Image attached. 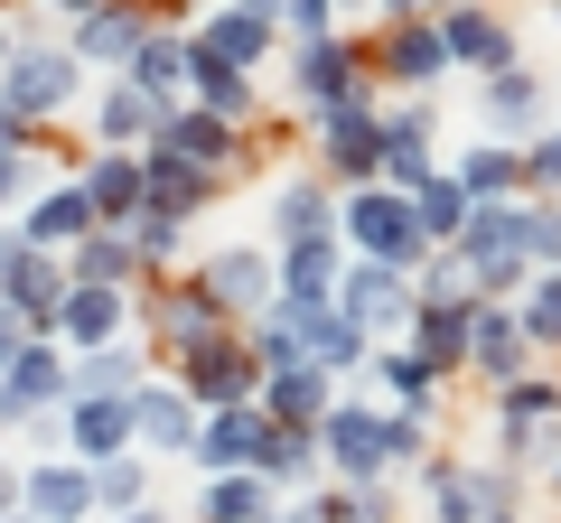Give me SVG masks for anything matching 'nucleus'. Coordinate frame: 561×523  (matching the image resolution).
Masks as SVG:
<instances>
[{
  "label": "nucleus",
  "instance_id": "obj_1",
  "mask_svg": "<svg viewBox=\"0 0 561 523\" xmlns=\"http://www.w3.org/2000/svg\"><path fill=\"white\" fill-rule=\"evenodd\" d=\"M319 449L337 467V486H383L393 467L421 458V421L412 411H365V403H337L319 421Z\"/></svg>",
  "mask_w": 561,
  "mask_h": 523
},
{
  "label": "nucleus",
  "instance_id": "obj_2",
  "mask_svg": "<svg viewBox=\"0 0 561 523\" xmlns=\"http://www.w3.org/2000/svg\"><path fill=\"white\" fill-rule=\"evenodd\" d=\"M337 234L356 243V262H402V271H421L431 262V243H421V224H412V197L402 187H346V206H337Z\"/></svg>",
  "mask_w": 561,
  "mask_h": 523
},
{
  "label": "nucleus",
  "instance_id": "obj_3",
  "mask_svg": "<svg viewBox=\"0 0 561 523\" xmlns=\"http://www.w3.org/2000/svg\"><path fill=\"white\" fill-rule=\"evenodd\" d=\"M179 383H187V403L197 411H234V403H262V356L243 327H225V337L187 346L179 356Z\"/></svg>",
  "mask_w": 561,
  "mask_h": 523
},
{
  "label": "nucleus",
  "instance_id": "obj_4",
  "mask_svg": "<svg viewBox=\"0 0 561 523\" xmlns=\"http://www.w3.org/2000/svg\"><path fill=\"white\" fill-rule=\"evenodd\" d=\"M76 75H84V57L76 47H10V57H0V103H10V113L20 121H57L66 103H76Z\"/></svg>",
  "mask_w": 561,
  "mask_h": 523
},
{
  "label": "nucleus",
  "instance_id": "obj_5",
  "mask_svg": "<svg viewBox=\"0 0 561 523\" xmlns=\"http://www.w3.org/2000/svg\"><path fill=\"white\" fill-rule=\"evenodd\" d=\"M187 281H197L206 300L225 309V318H243V327H253L262 309L280 300V253H262V243H225V253H206L197 271H187Z\"/></svg>",
  "mask_w": 561,
  "mask_h": 523
},
{
  "label": "nucleus",
  "instance_id": "obj_6",
  "mask_svg": "<svg viewBox=\"0 0 561 523\" xmlns=\"http://www.w3.org/2000/svg\"><path fill=\"white\" fill-rule=\"evenodd\" d=\"M160 160H179V168H197V178H234V160H243V121H225V113H206V103H179V113L160 121Z\"/></svg>",
  "mask_w": 561,
  "mask_h": 523
},
{
  "label": "nucleus",
  "instance_id": "obj_7",
  "mask_svg": "<svg viewBox=\"0 0 561 523\" xmlns=\"http://www.w3.org/2000/svg\"><path fill=\"white\" fill-rule=\"evenodd\" d=\"M272 440H280V421H272L262 403L206 411V430H197V449H187V467H197V477H234V467H262V458H272Z\"/></svg>",
  "mask_w": 561,
  "mask_h": 523
},
{
  "label": "nucleus",
  "instance_id": "obj_8",
  "mask_svg": "<svg viewBox=\"0 0 561 523\" xmlns=\"http://www.w3.org/2000/svg\"><path fill=\"white\" fill-rule=\"evenodd\" d=\"M290 94H300L309 121H328V113H346V103H365V47H346V38H309L300 66H290Z\"/></svg>",
  "mask_w": 561,
  "mask_h": 523
},
{
  "label": "nucleus",
  "instance_id": "obj_9",
  "mask_svg": "<svg viewBox=\"0 0 561 523\" xmlns=\"http://www.w3.org/2000/svg\"><path fill=\"white\" fill-rule=\"evenodd\" d=\"M337 309L365 327V337H383V327H402L421 309V271H402V262H346Z\"/></svg>",
  "mask_w": 561,
  "mask_h": 523
},
{
  "label": "nucleus",
  "instance_id": "obj_10",
  "mask_svg": "<svg viewBox=\"0 0 561 523\" xmlns=\"http://www.w3.org/2000/svg\"><path fill=\"white\" fill-rule=\"evenodd\" d=\"M496 440H505V458H542L561 440V383H542V374L496 383Z\"/></svg>",
  "mask_w": 561,
  "mask_h": 523
},
{
  "label": "nucleus",
  "instance_id": "obj_11",
  "mask_svg": "<svg viewBox=\"0 0 561 523\" xmlns=\"http://www.w3.org/2000/svg\"><path fill=\"white\" fill-rule=\"evenodd\" d=\"M57 403H76V364L47 337H28L20 356H10V374H0V421H38V411H57Z\"/></svg>",
  "mask_w": 561,
  "mask_h": 523
},
{
  "label": "nucleus",
  "instance_id": "obj_12",
  "mask_svg": "<svg viewBox=\"0 0 561 523\" xmlns=\"http://www.w3.org/2000/svg\"><path fill=\"white\" fill-rule=\"evenodd\" d=\"M280 10H290V0H225V10H206V20H197V47L253 75V66L272 57V38H280Z\"/></svg>",
  "mask_w": 561,
  "mask_h": 523
},
{
  "label": "nucleus",
  "instance_id": "obj_13",
  "mask_svg": "<svg viewBox=\"0 0 561 523\" xmlns=\"http://www.w3.org/2000/svg\"><path fill=\"white\" fill-rule=\"evenodd\" d=\"M66 290H76L66 253H38V243H20V253H10V318H20L28 337H57V318H66Z\"/></svg>",
  "mask_w": 561,
  "mask_h": 523
},
{
  "label": "nucleus",
  "instance_id": "obj_14",
  "mask_svg": "<svg viewBox=\"0 0 561 523\" xmlns=\"http://www.w3.org/2000/svg\"><path fill=\"white\" fill-rule=\"evenodd\" d=\"M319 160H328V178H346V187H375L383 178V113H375V94L319 121Z\"/></svg>",
  "mask_w": 561,
  "mask_h": 523
},
{
  "label": "nucleus",
  "instance_id": "obj_15",
  "mask_svg": "<svg viewBox=\"0 0 561 523\" xmlns=\"http://www.w3.org/2000/svg\"><path fill=\"white\" fill-rule=\"evenodd\" d=\"M262 411H272L280 430H319L328 411H337V374L328 364H262Z\"/></svg>",
  "mask_w": 561,
  "mask_h": 523
},
{
  "label": "nucleus",
  "instance_id": "obj_16",
  "mask_svg": "<svg viewBox=\"0 0 561 523\" xmlns=\"http://www.w3.org/2000/svg\"><path fill=\"white\" fill-rule=\"evenodd\" d=\"M449 38H440V20H383V38H375V75L383 84H440L449 75Z\"/></svg>",
  "mask_w": 561,
  "mask_h": 523
},
{
  "label": "nucleus",
  "instance_id": "obj_17",
  "mask_svg": "<svg viewBox=\"0 0 561 523\" xmlns=\"http://www.w3.org/2000/svg\"><path fill=\"white\" fill-rule=\"evenodd\" d=\"M66 440H76L84 467L131 458V449H140V411L131 403H103V393H76V403H66Z\"/></svg>",
  "mask_w": 561,
  "mask_h": 523
},
{
  "label": "nucleus",
  "instance_id": "obj_18",
  "mask_svg": "<svg viewBox=\"0 0 561 523\" xmlns=\"http://www.w3.org/2000/svg\"><path fill=\"white\" fill-rule=\"evenodd\" d=\"M131 411H140V449H150V458H187L197 430H206V411L187 403V383H140Z\"/></svg>",
  "mask_w": 561,
  "mask_h": 523
},
{
  "label": "nucleus",
  "instance_id": "obj_19",
  "mask_svg": "<svg viewBox=\"0 0 561 523\" xmlns=\"http://www.w3.org/2000/svg\"><path fill=\"white\" fill-rule=\"evenodd\" d=\"M140 47H150L140 0H103V10H84V20H76V57H84V66H113V75H131Z\"/></svg>",
  "mask_w": 561,
  "mask_h": 523
},
{
  "label": "nucleus",
  "instance_id": "obj_20",
  "mask_svg": "<svg viewBox=\"0 0 561 523\" xmlns=\"http://www.w3.org/2000/svg\"><path fill=\"white\" fill-rule=\"evenodd\" d=\"M84 197H94L103 224H131L150 206V150H94L84 160Z\"/></svg>",
  "mask_w": 561,
  "mask_h": 523
},
{
  "label": "nucleus",
  "instance_id": "obj_21",
  "mask_svg": "<svg viewBox=\"0 0 561 523\" xmlns=\"http://www.w3.org/2000/svg\"><path fill=\"white\" fill-rule=\"evenodd\" d=\"M103 496H94V467L76 458H38L28 467V523H94Z\"/></svg>",
  "mask_w": 561,
  "mask_h": 523
},
{
  "label": "nucleus",
  "instance_id": "obj_22",
  "mask_svg": "<svg viewBox=\"0 0 561 523\" xmlns=\"http://www.w3.org/2000/svg\"><path fill=\"white\" fill-rule=\"evenodd\" d=\"M94 224H103V216H94V197H84V178H66V187H47V197H28L20 243H38V253H76Z\"/></svg>",
  "mask_w": 561,
  "mask_h": 523
},
{
  "label": "nucleus",
  "instance_id": "obj_23",
  "mask_svg": "<svg viewBox=\"0 0 561 523\" xmlns=\"http://www.w3.org/2000/svg\"><path fill=\"white\" fill-rule=\"evenodd\" d=\"M160 121H169V113L140 94L131 75H113V84L94 94V141H103V150H150V141H160Z\"/></svg>",
  "mask_w": 561,
  "mask_h": 523
},
{
  "label": "nucleus",
  "instance_id": "obj_24",
  "mask_svg": "<svg viewBox=\"0 0 561 523\" xmlns=\"http://www.w3.org/2000/svg\"><path fill=\"white\" fill-rule=\"evenodd\" d=\"M440 38H449V57L478 66V75H505V66H515V28H505L496 10H478V0L440 10Z\"/></svg>",
  "mask_w": 561,
  "mask_h": 523
},
{
  "label": "nucleus",
  "instance_id": "obj_25",
  "mask_svg": "<svg viewBox=\"0 0 561 523\" xmlns=\"http://www.w3.org/2000/svg\"><path fill=\"white\" fill-rule=\"evenodd\" d=\"M524 356H534L524 318H515L505 300H478V337H468V374H486V383H515V374H524Z\"/></svg>",
  "mask_w": 561,
  "mask_h": 523
},
{
  "label": "nucleus",
  "instance_id": "obj_26",
  "mask_svg": "<svg viewBox=\"0 0 561 523\" xmlns=\"http://www.w3.org/2000/svg\"><path fill=\"white\" fill-rule=\"evenodd\" d=\"M280 290H290V300H337V290H346V243L337 234L280 243Z\"/></svg>",
  "mask_w": 561,
  "mask_h": 523
},
{
  "label": "nucleus",
  "instance_id": "obj_27",
  "mask_svg": "<svg viewBox=\"0 0 561 523\" xmlns=\"http://www.w3.org/2000/svg\"><path fill=\"white\" fill-rule=\"evenodd\" d=\"M187 66H197V38H187V28H150V47L131 57V84H140L150 103H160V113H179Z\"/></svg>",
  "mask_w": 561,
  "mask_h": 523
},
{
  "label": "nucleus",
  "instance_id": "obj_28",
  "mask_svg": "<svg viewBox=\"0 0 561 523\" xmlns=\"http://www.w3.org/2000/svg\"><path fill=\"white\" fill-rule=\"evenodd\" d=\"M468 337H478V300H421L412 309V346L440 364V374L468 364Z\"/></svg>",
  "mask_w": 561,
  "mask_h": 523
},
{
  "label": "nucleus",
  "instance_id": "obj_29",
  "mask_svg": "<svg viewBox=\"0 0 561 523\" xmlns=\"http://www.w3.org/2000/svg\"><path fill=\"white\" fill-rule=\"evenodd\" d=\"M122 318H131V300H122V290L76 281V290H66V318H57V337H76V346H122Z\"/></svg>",
  "mask_w": 561,
  "mask_h": 523
},
{
  "label": "nucleus",
  "instance_id": "obj_30",
  "mask_svg": "<svg viewBox=\"0 0 561 523\" xmlns=\"http://www.w3.org/2000/svg\"><path fill=\"white\" fill-rule=\"evenodd\" d=\"M225 327H234V318H225V309L206 300L197 281H179V290H160V346H169V356H187V346H206V337H225Z\"/></svg>",
  "mask_w": 561,
  "mask_h": 523
},
{
  "label": "nucleus",
  "instance_id": "obj_31",
  "mask_svg": "<svg viewBox=\"0 0 561 523\" xmlns=\"http://www.w3.org/2000/svg\"><path fill=\"white\" fill-rule=\"evenodd\" d=\"M187 38H197V28H187ZM187 103H206V113L243 121V113L262 103V84L243 75V66H225V57H206V47H197V66H187Z\"/></svg>",
  "mask_w": 561,
  "mask_h": 523
},
{
  "label": "nucleus",
  "instance_id": "obj_32",
  "mask_svg": "<svg viewBox=\"0 0 561 523\" xmlns=\"http://www.w3.org/2000/svg\"><path fill=\"white\" fill-rule=\"evenodd\" d=\"M140 383H150V364H140V346H84L76 356V393H103V403H131Z\"/></svg>",
  "mask_w": 561,
  "mask_h": 523
},
{
  "label": "nucleus",
  "instance_id": "obj_33",
  "mask_svg": "<svg viewBox=\"0 0 561 523\" xmlns=\"http://www.w3.org/2000/svg\"><path fill=\"white\" fill-rule=\"evenodd\" d=\"M66 271L76 281H103V290H131V271H140V243L122 234V224H94V234L66 253Z\"/></svg>",
  "mask_w": 561,
  "mask_h": 523
},
{
  "label": "nucleus",
  "instance_id": "obj_34",
  "mask_svg": "<svg viewBox=\"0 0 561 523\" xmlns=\"http://www.w3.org/2000/svg\"><path fill=\"white\" fill-rule=\"evenodd\" d=\"M197 514H206V523H262V514H272V477H262V467H234V477H206Z\"/></svg>",
  "mask_w": 561,
  "mask_h": 523
},
{
  "label": "nucleus",
  "instance_id": "obj_35",
  "mask_svg": "<svg viewBox=\"0 0 561 523\" xmlns=\"http://www.w3.org/2000/svg\"><path fill=\"white\" fill-rule=\"evenodd\" d=\"M272 234L280 243H300V234H337V197H328L319 178H290L272 197Z\"/></svg>",
  "mask_w": 561,
  "mask_h": 523
},
{
  "label": "nucleus",
  "instance_id": "obj_36",
  "mask_svg": "<svg viewBox=\"0 0 561 523\" xmlns=\"http://www.w3.org/2000/svg\"><path fill=\"white\" fill-rule=\"evenodd\" d=\"M468 206H478V197H468L459 178H431V187L412 197V224H421V243H431V253H449V243L468 234Z\"/></svg>",
  "mask_w": 561,
  "mask_h": 523
},
{
  "label": "nucleus",
  "instance_id": "obj_37",
  "mask_svg": "<svg viewBox=\"0 0 561 523\" xmlns=\"http://www.w3.org/2000/svg\"><path fill=\"white\" fill-rule=\"evenodd\" d=\"M449 178H459L468 197H534V187H524V150H505V141H478Z\"/></svg>",
  "mask_w": 561,
  "mask_h": 523
},
{
  "label": "nucleus",
  "instance_id": "obj_38",
  "mask_svg": "<svg viewBox=\"0 0 561 523\" xmlns=\"http://www.w3.org/2000/svg\"><path fill=\"white\" fill-rule=\"evenodd\" d=\"M375 383H383V393H393L402 411H412V421H421V411H431V403H440V364L421 356V346H412V356H375Z\"/></svg>",
  "mask_w": 561,
  "mask_h": 523
},
{
  "label": "nucleus",
  "instance_id": "obj_39",
  "mask_svg": "<svg viewBox=\"0 0 561 523\" xmlns=\"http://www.w3.org/2000/svg\"><path fill=\"white\" fill-rule=\"evenodd\" d=\"M478 103H486V131H524V121L542 113V84L524 75V66H505V75L478 84Z\"/></svg>",
  "mask_w": 561,
  "mask_h": 523
},
{
  "label": "nucleus",
  "instance_id": "obj_40",
  "mask_svg": "<svg viewBox=\"0 0 561 523\" xmlns=\"http://www.w3.org/2000/svg\"><path fill=\"white\" fill-rule=\"evenodd\" d=\"M319 467H328L319 430H280V440H272V458H262V477H272V486H309Z\"/></svg>",
  "mask_w": 561,
  "mask_h": 523
},
{
  "label": "nucleus",
  "instance_id": "obj_41",
  "mask_svg": "<svg viewBox=\"0 0 561 523\" xmlns=\"http://www.w3.org/2000/svg\"><path fill=\"white\" fill-rule=\"evenodd\" d=\"M515 318H524V337H534V346H561V271H534V281H524Z\"/></svg>",
  "mask_w": 561,
  "mask_h": 523
},
{
  "label": "nucleus",
  "instance_id": "obj_42",
  "mask_svg": "<svg viewBox=\"0 0 561 523\" xmlns=\"http://www.w3.org/2000/svg\"><path fill=\"white\" fill-rule=\"evenodd\" d=\"M122 234L140 243V262H169V253L187 243V216H179V206H140V216L122 224Z\"/></svg>",
  "mask_w": 561,
  "mask_h": 523
},
{
  "label": "nucleus",
  "instance_id": "obj_43",
  "mask_svg": "<svg viewBox=\"0 0 561 523\" xmlns=\"http://www.w3.org/2000/svg\"><path fill=\"white\" fill-rule=\"evenodd\" d=\"M94 496H103V514H131V504L150 496V458H103L94 467Z\"/></svg>",
  "mask_w": 561,
  "mask_h": 523
},
{
  "label": "nucleus",
  "instance_id": "obj_44",
  "mask_svg": "<svg viewBox=\"0 0 561 523\" xmlns=\"http://www.w3.org/2000/svg\"><path fill=\"white\" fill-rule=\"evenodd\" d=\"M421 300H478V262L449 243V253H431L421 262Z\"/></svg>",
  "mask_w": 561,
  "mask_h": 523
},
{
  "label": "nucleus",
  "instance_id": "obj_45",
  "mask_svg": "<svg viewBox=\"0 0 561 523\" xmlns=\"http://www.w3.org/2000/svg\"><path fill=\"white\" fill-rule=\"evenodd\" d=\"M524 262H534V271H561V206L552 197L524 206Z\"/></svg>",
  "mask_w": 561,
  "mask_h": 523
},
{
  "label": "nucleus",
  "instance_id": "obj_46",
  "mask_svg": "<svg viewBox=\"0 0 561 523\" xmlns=\"http://www.w3.org/2000/svg\"><path fill=\"white\" fill-rule=\"evenodd\" d=\"M28 197H38V150L10 141L0 150V206H28Z\"/></svg>",
  "mask_w": 561,
  "mask_h": 523
},
{
  "label": "nucleus",
  "instance_id": "obj_47",
  "mask_svg": "<svg viewBox=\"0 0 561 523\" xmlns=\"http://www.w3.org/2000/svg\"><path fill=\"white\" fill-rule=\"evenodd\" d=\"M337 10H346V0H290V10H280V28H290V38H337Z\"/></svg>",
  "mask_w": 561,
  "mask_h": 523
},
{
  "label": "nucleus",
  "instance_id": "obj_48",
  "mask_svg": "<svg viewBox=\"0 0 561 523\" xmlns=\"http://www.w3.org/2000/svg\"><path fill=\"white\" fill-rule=\"evenodd\" d=\"M524 187H534V197H561V131H542V141L524 150Z\"/></svg>",
  "mask_w": 561,
  "mask_h": 523
},
{
  "label": "nucleus",
  "instance_id": "obj_49",
  "mask_svg": "<svg viewBox=\"0 0 561 523\" xmlns=\"http://www.w3.org/2000/svg\"><path fill=\"white\" fill-rule=\"evenodd\" d=\"M10 514H28V467L0 458V523H10Z\"/></svg>",
  "mask_w": 561,
  "mask_h": 523
},
{
  "label": "nucleus",
  "instance_id": "obj_50",
  "mask_svg": "<svg viewBox=\"0 0 561 523\" xmlns=\"http://www.w3.org/2000/svg\"><path fill=\"white\" fill-rule=\"evenodd\" d=\"M440 10H459V0H383V20H440Z\"/></svg>",
  "mask_w": 561,
  "mask_h": 523
},
{
  "label": "nucleus",
  "instance_id": "obj_51",
  "mask_svg": "<svg viewBox=\"0 0 561 523\" xmlns=\"http://www.w3.org/2000/svg\"><path fill=\"white\" fill-rule=\"evenodd\" d=\"M10 141H28V121L10 113V103H0V150H10Z\"/></svg>",
  "mask_w": 561,
  "mask_h": 523
},
{
  "label": "nucleus",
  "instance_id": "obj_52",
  "mask_svg": "<svg viewBox=\"0 0 561 523\" xmlns=\"http://www.w3.org/2000/svg\"><path fill=\"white\" fill-rule=\"evenodd\" d=\"M10 253H20V234H0V309H10Z\"/></svg>",
  "mask_w": 561,
  "mask_h": 523
},
{
  "label": "nucleus",
  "instance_id": "obj_53",
  "mask_svg": "<svg viewBox=\"0 0 561 523\" xmlns=\"http://www.w3.org/2000/svg\"><path fill=\"white\" fill-rule=\"evenodd\" d=\"M534 467H542V477H552V486H561V440H552V449H542V458H534Z\"/></svg>",
  "mask_w": 561,
  "mask_h": 523
},
{
  "label": "nucleus",
  "instance_id": "obj_54",
  "mask_svg": "<svg viewBox=\"0 0 561 523\" xmlns=\"http://www.w3.org/2000/svg\"><path fill=\"white\" fill-rule=\"evenodd\" d=\"M113 523H169V514H150V504H131V514H113Z\"/></svg>",
  "mask_w": 561,
  "mask_h": 523
},
{
  "label": "nucleus",
  "instance_id": "obj_55",
  "mask_svg": "<svg viewBox=\"0 0 561 523\" xmlns=\"http://www.w3.org/2000/svg\"><path fill=\"white\" fill-rule=\"evenodd\" d=\"M47 10H76V20H84V10H103V0H47Z\"/></svg>",
  "mask_w": 561,
  "mask_h": 523
},
{
  "label": "nucleus",
  "instance_id": "obj_56",
  "mask_svg": "<svg viewBox=\"0 0 561 523\" xmlns=\"http://www.w3.org/2000/svg\"><path fill=\"white\" fill-rule=\"evenodd\" d=\"M478 523H515V504H496V514H478Z\"/></svg>",
  "mask_w": 561,
  "mask_h": 523
},
{
  "label": "nucleus",
  "instance_id": "obj_57",
  "mask_svg": "<svg viewBox=\"0 0 561 523\" xmlns=\"http://www.w3.org/2000/svg\"><path fill=\"white\" fill-rule=\"evenodd\" d=\"M262 523H300V504H290V514H262Z\"/></svg>",
  "mask_w": 561,
  "mask_h": 523
},
{
  "label": "nucleus",
  "instance_id": "obj_58",
  "mask_svg": "<svg viewBox=\"0 0 561 523\" xmlns=\"http://www.w3.org/2000/svg\"><path fill=\"white\" fill-rule=\"evenodd\" d=\"M552 20H561V0H552Z\"/></svg>",
  "mask_w": 561,
  "mask_h": 523
},
{
  "label": "nucleus",
  "instance_id": "obj_59",
  "mask_svg": "<svg viewBox=\"0 0 561 523\" xmlns=\"http://www.w3.org/2000/svg\"><path fill=\"white\" fill-rule=\"evenodd\" d=\"M10 523H28V514H10Z\"/></svg>",
  "mask_w": 561,
  "mask_h": 523
},
{
  "label": "nucleus",
  "instance_id": "obj_60",
  "mask_svg": "<svg viewBox=\"0 0 561 523\" xmlns=\"http://www.w3.org/2000/svg\"><path fill=\"white\" fill-rule=\"evenodd\" d=\"M0 57H10V47H0Z\"/></svg>",
  "mask_w": 561,
  "mask_h": 523
}]
</instances>
